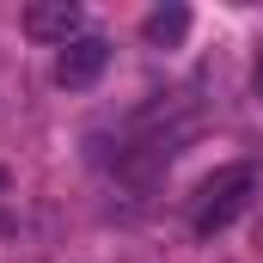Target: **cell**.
<instances>
[{"label":"cell","instance_id":"cell-1","mask_svg":"<svg viewBox=\"0 0 263 263\" xmlns=\"http://www.w3.org/2000/svg\"><path fill=\"white\" fill-rule=\"evenodd\" d=\"M251 190H257V172H251V165H220V172H214V178L196 190V214H190V227H196L202 239L227 233V227L245 214Z\"/></svg>","mask_w":263,"mask_h":263},{"label":"cell","instance_id":"cell-2","mask_svg":"<svg viewBox=\"0 0 263 263\" xmlns=\"http://www.w3.org/2000/svg\"><path fill=\"white\" fill-rule=\"evenodd\" d=\"M80 25H86V12L73 6V0H37V6H25V37H37V43H80Z\"/></svg>","mask_w":263,"mask_h":263},{"label":"cell","instance_id":"cell-3","mask_svg":"<svg viewBox=\"0 0 263 263\" xmlns=\"http://www.w3.org/2000/svg\"><path fill=\"white\" fill-rule=\"evenodd\" d=\"M110 62V43L104 37H80V43H67L62 55H55V80H62L67 92H80V86H92L98 73Z\"/></svg>","mask_w":263,"mask_h":263},{"label":"cell","instance_id":"cell-4","mask_svg":"<svg viewBox=\"0 0 263 263\" xmlns=\"http://www.w3.org/2000/svg\"><path fill=\"white\" fill-rule=\"evenodd\" d=\"M141 37H147L153 49H178V43L190 37V6H153L147 25H141Z\"/></svg>","mask_w":263,"mask_h":263},{"label":"cell","instance_id":"cell-5","mask_svg":"<svg viewBox=\"0 0 263 263\" xmlns=\"http://www.w3.org/2000/svg\"><path fill=\"white\" fill-rule=\"evenodd\" d=\"M251 92L263 98V55H257V67H251Z\"/></svg>","mask_w":263,"mask_h":263},{"label":"cell","instance_id":"cell-6","mask_svg":"<svg viewBox=\"0 0 263 263\" xmlns=\"http://www.w3.org/2000/svg\"><path fill=\"white\" fill-rule=\"evenodd\" d=\"M0 184H6V172H0Z\"/></svg>","mask_w":263,"mask_h":263}]
</instances>
